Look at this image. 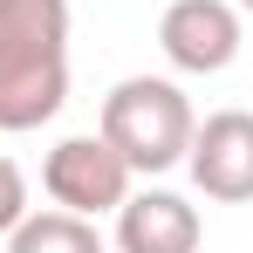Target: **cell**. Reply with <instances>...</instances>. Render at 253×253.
Masks as SVG:
<instances>
[{"mask_svg":"<svg viewBox=\"0 0 253 253\" xmlns=\"http://www.w3.org/2000/svg\"><path fill=\"white\" fill-rule=\"evenodd\" d=\"M69 103V0H0V137H28Z\"/></svg>","mask_w":253,"mask_h":253,"instance_id":"obj_1","label":"cell"},{"mask_svg":"<svg viewBox=\"0 0 253 253\" xmlns=\"http://www.w3.org/2000/svg\"><path fill=\"white\" fill-rule=\"evenodd\" d=\"M96 130L117 144V158H124L137 178H165V171L185 165L199 117H192L185 89L171 83V76H124V83L103 96Z\"/></svg>","mask_w":253,"mask_h":253,"instance_id":"obj_2","label":"cell"},{"mask_svg":"<svg viewBox=\"0 0 253 253\" xmlns=\"http://www.w3.org/2000/svg\"><path fill=\"white\" fill-rule=\"evenodd\" d=\"M137 185V171L117 158V144L103 130H83V137H62L42 165V192L55 199L62 212H83V219H103L117 212Z\"/></svg>","mask_w":253,"mask_h":253,"instance_id":"obj_3","label":"cell"},{"mask_svg":"<svg viewBox=\"0 0 253 253\" xmlns=\"http://www.w3.org/2000/svg\"><path fill=\"white\" fill-rule=\"evenodd\" d=\"M247 42V21L233 0H171L158 14V48L178 76H219L240 62Z\"/></svg>","mask_w":253,"mask_h":253,"instance_id":"obj_4","label":"cell"},{"mask_svg":"<svg viewBox=\"0 0 253 253\" xmlns=\"http://www.w3.org/2000/svg\"><path fill=\"white\" fill-rule=\"evenodd\" d=\"M185 171H192V185L206 199L247 206L253 199V110H212L206 124L192 130Z\"/></svg>","mask_w":253,"mask_h":253,"instance_id":"obj_5","label":"cell"},{"mask_svg":"<svg viewBox=\"0 0 253 253\" xmlns=\"http://www.w3.org/2000/svg\"><path fill=\"white\" fill-rule=\"evenodd\" d=\"M199 240L206 226L185 192L130 185V199L117 206V253H199Z\"/></svg>","mask_w":253,"mask_h":253,"instance_id":"obj_6","label":"cell"},{"mask_svg":"<svg viewBox=\"0 0 253 253\" xmlns=\"http://www.w3.org/2000/svg\"><path fill=\"white\" fill-rule=\"evenodd\" d=\"M7 253H110V247H103L96 219L48 206V212H28V219L7 233Z\"/></svg>","mask_w":253,"mask_h":253,"instance_id":"obj_7","label":"cell"},{"mask_svg":"<svg viewBox=\"0 0 253 253\" xmlns=\"http://www.w3.org/2000/svg\"><path fill=\"white\" fill-rule=\"evenodd\" d=\"M21 219H28V178H21L14 158H0V240H7Z\"/></svg>","mask_w":253,"mask_h":253,"instance_id":"obj_8","label":"cell"},{"mask_svg":"<svg viewBox=\"0 0 253 253\" xmlns=\"http://www.w3.org/2000/svg\"><path fill=\"white\" fill-rule=\"evenodd\" d=\"M233 7H240V14H253V0H233Z\"/></svg>","mask_w":253,"mask_h":253,"instance_id":"obj_9","label":"cell"}]
</instances>
